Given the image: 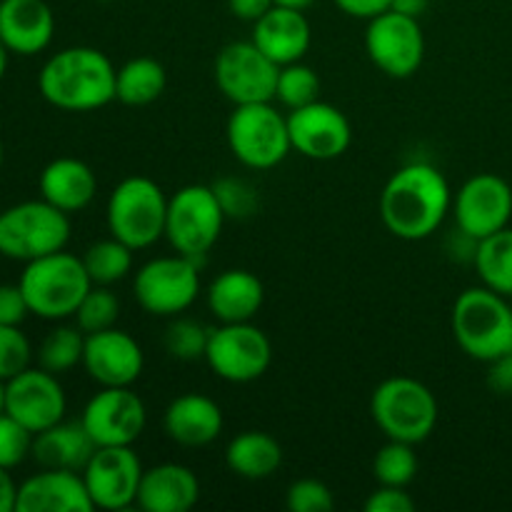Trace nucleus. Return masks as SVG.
Listing matches in <instances>:
<instances>
[{
    "label": "nucleus",
    "mask_w": 512,
    "mask_h": 512,
    "mask_svg": "<svg viewBox=\"0 0 512 512\" xmlns=\"http://www.w3.org/2000/svg\"><path fill=\"white\" fill-rule=\"evenodd\" d=\"M453 210V190L435 165L408 163L395 170L380 193V218L400 240H425Z\"/></svg>",
    "instance_id": "nucleus-1"
},
{
    "label": "nucleus",
    "mask_w": 512,
    "mask_h": 512,
    "mask_svg": "<svg viewBox=\"0 0 512 512\" xmlns=\"http://www.w3.org/2000/svg\"><path fill=\"white\" fill-rule=\"evenodd\" d=\"M113 60L90 45H73L50 55L38 73V90L53 108L90 113L115 100Z\"/></svg>",
    "instance_id": "nucleus-2"
},
{
    "label": "nucleus",
    "mask_w": 512,
    "mask_h": 512,
    "mask_svg": "<svg viewBox=\"0 0 512 512\" xmlns=\"http://www.w3.org/2000/svg\"><path fill=\"white\" fill-rule=\"evenodd\" d=\"M455 343L468 358L493 363L512 350V308L495 290L468 288L455 298L450 313Z\"/></svg>",
    "instance_id": "nucleus-3"
},
{
    "label": "nucleus",
    "mask_w": 512,
    "mask_h": 512,
    "mask_svg": "<svg viewBox=\"0 0 512 512\" xmlns=\"http://www.w3.org/2000/svg\"><path fill=\"white\" fill-rule=\"evenodd\" d=\"M18 285L28 300L30 313L43 320H65L73 318L85 293L93 288V280L83 258L58 250L25 263Z\"/></svg>",
    "instance_id": "nucleus-4"
},
{
    "label": "nucleus",
    "mask_w": 512,
    "mask_h": 512,
    "mask_svg": "<svg viewBox=\"0 0 512 512\" xmlns=\"http://www.w3.org/2000/svg\"><path fill=\"white\" fill-rule=\"evenodd\" d=\"M370 415L388 440L420 445L438 425V400L433 390L408 375H393L373 390Z\"/></svg>",
    "instance_id": "nucleus-5"
},
{
    "label": "nucleus",
    "mask_w": 512,
    "mask_h": 512,
    "mask_svg": "<svg viewBox=\"0 0 512 512\" xmlns=\"http://www.w3.org/2000/svg\"><path fill=\"white\" fill-rule=\"evenodd\" d=\"M168 195L153 178L128 175L108 195V233L133 250H145L165 238Z\"/></svg>",
    "instance_id": "nucleus-6"
},
{
    "label": "nucleus",
    "mask_w": 512,
    "mask_h": 512,
    "mask_svg": "<svg viewBox=\"0 0 512 512\" xmlns=\"http://www.w3.org/2000/svg\"><path fill=\"white\" fill-rule=\"evenodd\" d=\"M225 138L233 158L250 170L278 168L293 150L288 115L270 103L235 105L225 125Z\"/></svg>",
    "instance_id": "nucleus-7"
},
{
    "label": "nucleus",
    "mask_w": 512,
    "mask_h": 512,
    "mask_svg": "<svg viewBox=\"0 0 512 512\" xmlns=\"http://www.w3.org/2000/svg\"><path fill=\"white\" fill-rule=\"evenodd\" d=\"M70 240V215L48 200H25L0 213V255L30 263L65 250Z\"/></svg>",
    "instance_id": "nucleus-8"
},
{
    "label": "nucleus",
    "mask_w": 512,
    "mask_h": 512,
    "mask_svg": "<svg viewBox=\"0 0 512 512\" xmlns=\"http://www.w3.org/2000/svg\"><path fill=\"white\" fill-rule=\"evenodd\" d=\"M225 220L213 185H183L168 198L165 240L175 253L200 260L220 240Z\"/></svg>",
    "instance_id": "nucleus-9"
},
{
    "label": "nucleus",
    "mask_w": 512,
    "mask_h": 512,
    "mask_svg": "<svg viewBox=\"0 0 512 512\" xmlns=\"http://www.w3.org/2000/svg\"><path fill=\"white\" fill-rule=\"evenodd\" d=\"M200 260L188 255H160L138 268L133 295L140 308L155 318H175L193 308L200 295Z\"/></svg>",
    "instance_id": "nucleus-10"
},
{
    "label": "nucleus",
    "mask_w": 512,
    "mask_h": 512,
    "mask_svg": "<svg viewBox=\"0 0 512 512\" xmlns=\"http://www.w3.org/2000/svg\"><path fill=\"white\" fill-rule=\"evenodd\" d=\"M205 363L213 370L215 378L233 385L255 383L268 373L273 363V343L250 323H220L210 328Z\"/></svg>",
    "instance_id": "nucleus-11"
},
{
    "label": "nucleus",
    "mask_w": 512,
    "mask_h": 512,
    "mask_svg": "<svg viewBox=\"0 0 512 512\" xmlns=\"http://www.w3.org/2000/svg\"><path fill=\"white\" fill-rule=\"evenodd\" d=\"M365 50L375 68L388 78H413L425 60V35L420 18L385 10L368 20Z\"/></svg>",
    "instance_id": "nucleus-12"
},
{
    "label": "nucleus",
    "mask_w": 512,
    "mask_h": 512,
    "mask_svg": "<svg viewBox=\"0 0 512 512\" xmlns=\"http://www.w3.org/2000/svg\"><path fill=\"white\" fill-rule=\"evenodd\" d=\"M213 73L218 90L233 105L275 100L280 65L273 63L253 40H235L220 48Z\"/></svg>",
    "instance_id": "nucleus-13"
},
{
    "label": "nucleus",
    "mask_w": 512,
    "mask_h": 512,
    "mask_svg": "<svg viewBox=\"0 0 512 512\" xmlns=\"http://www.w3.org/2000/svg\"><path fill=\"white\" fill-rule=\"evenodd\" d=\"M143 473L145 468L133 445H110L95 448L83 468V480L95 508L118 512L138 503Z\"/></svg>",
    "instance_id": "nucleus-14"
},
{
    "label": "nucleus",
    "mask_w": 512,
    "mask_h": 512,
    "mask_svg": "<svg viewBox=\"0 0 512 512\" xmlns=\"http://www.w3.org/2000/svg\"><path fill=\"white\" fill-rule=\"evenodd\" d=\"M80 423L98 448L133 445L148 425V408L133 388H100L85 403Z\"/></svg>",
    "instance_id": "nucleus-15"
},
{
    "label": "nucleus",
    "mask_w": 512,
    "mask_h": 512,
    "mask_svg": "<svg viewBox=\"0 0 512 512\" xmlns=\"http://www.w3.org/2000/svg\"><path fill=\"white\" fill-rule=\"evenodd\" d=\"M455 228L483 240L508 228L512 218V188L495 173H478L460 185L453 198Z\"/></svg>",
    "instance_id": "nucleus-16"
},
{
    "label": "nucleus",
    "mask_w": 512,
    "mask_h": 512,
    "mask_svg": "<svg viewBox=\"0 0 512 512\" xmlns=\"http://www.w3.org/2000/svg\"><path fill=\"white\" fill-rule=\"evenodd\" d=\"M68 398L58 375L43 368H28L5 380V413L13 415L30 433H43L65 420Z\"/></svg>",
    "instance_id": "nucleus-17"
},
{
    "label": "nucleus",
    "mask_w": 512,
    "mask_h": 512,
    "mask_svg": "<svg viewBox=\"0 0 512 512\" xmlns=\"http://www.w3.org/2000/svg\"><path fill=\"white\" fill-rule=\"evenodd\" d=\"M288 130L295 153L310 160H335L353 143L348 115L325 100L290 110Z\"/></svg>",
    "instance_id": "nucleus-18"
},
{
    "label": "nucleus",
    "mask_w": 512,
    "mask_h": 512,
    "mask_svg": "<svg viewBox=\"0 0 512 512\" xmlns=\"http://www.w3.org/2000/svg\"><path fill=\"white\" fill-rule=\"evenodd\" d=\"M83 368L100 388H128L143 375L145 353L133 335L108 328L85 335Z\"/></svg>",
    "instance_id": "nucleus-19"
},
{
    "label": "nucleus",
    "mask_w": 512,
    "mask_h": 512,
    "mask_svg": "<svg viewBox=\"0 0 512 512\" xmlns=\"http://www.w3.org/2000/svg\"><path fill=\"white\" fill-rule=\"evenodd\" d=\"M95 505L78 470L43 468L18 485L15 512H93Z\"/></svg>",
    "instance_id": "nucleus-20"
},
{
    "label": "nucleus",
    "mask_w": 512,
    "mask_h": 512,
    "mask_svg": "<svg viewBox=\"0 0 512 512\" xmlns=\"http://www.w3.org/2000/svg\"><path fill=\"white\" fill-rule=\"evenodd\" d=\"M253 40L273 63L280 68L290 63H298L308 55L313 43V28L305 18V10L273 5L268 13L253 23Z\"/></svg>",
    "instance_id": "nucleus-21"
},
{
    "label": "nucleus",
    "mask_w": 512,
    "mask_h": 512,
    "mask_svg": "<svg viewBox=\"0 0 512 512\" xmlns=\"http://www.w3.org/2000/svg\"><path fill=\"white\" fill-rule=\"evenodd\" d=\"M55 15L45 0H0V40L10 55H38L53 43Z\"/></svg>",
    "instance_id": "nucleus-22"
},
{
    "label": "nucleus",
    "mask_w": 512,
    "mask_h": 512,
    "mask_svg": "<svg viewBox=\"0 0 512 512\" xmlns=\"http://www.w3.org/2000/svg\"><path fill=\"white\" fill-rule=\"evenodd\" d=\"M223 410L203 393H185L170 400L163 413V430L175 445L205 448L223 433Z\"/></svg>",
    "instance_id": "nucleus-23"
},
{
    "label": "nucleus",
    "mask_w": 512,
    "mask_h": 512,
    "mask_svg": "<svg viewBox=\"0 0 512 512\" xmlns=\"http://www.w3.org/2000/svg\"><path fill=\"white\" fill-rule=\"evenodd\" d=\"M205 303L218 323H250L265 303L263 280L243 268L223 270L205 290Z\"/></svg>",
    "instance_id": "nucleus-24"
},
{
    "label": "nucleus",
    "mask_w": 512,
    "mask_h": 512,
    "mask_svg": "<svg viewBox=\"0 0 512 512\" xmlns=\"http://www.w3.org/2000/svg\"><path fill=\"white\" fill-rule=\"evenodd\" d=\"M200 500V480L188 465L160 463L143 473L138 508L145 512H188Z\"/></svg>",
    "instance_id": "nucleus-25"
},
{
    "label": "nucleus",
    "mask_w": 512,
    "mask_h": 512,
    "mask_svg": "<svg viewBox=\"0 0 512 512\" xmlns=\"http://www.w3.org/2000/svg\"><path fill=\"white\" fill-rule=\"evenodd\" d=\"M40 198L73 215L88 208L98 193V178L93 168L80 158H55L43 168L38 178Z\"/></svg>",
    "instance_id": "nucleus-26"
},
{
    "label": "nucleus",
    "mask_w": 512,
    "mask_h": 512,
    "mask_svg": "<svg viewBox=\"0 0 512 512\" xmlns=\"http://www.w3.org/2000/svg\"><path fill=\"white\" fill-rule=\"evenodd\" d=\"M98 445L83 428V423H68L60 420L53 428L35 433L33 438V460L40 468H60V470H78L88 465L90 455L95 453Z\"/></svg>",
    "instance_id": "nucleus-27"
},
{
    "label": "nucleus",
    "mask_w": 512,
    "mask_h": 512,
    "mask_svg": "<svg viewBox=\"0 0 512 512\" xmlns=\"http://www.w3.org/2000/svg\"><path fill=\"white\" fill-rule=\"evenodd\" d=\"M225 465L243 480H268L283 465V445L263 430H245L225 448Z\"/></svg>",
    "instance_id": "nucleus-28"
},
{
    "label": "nucleus",
    "mask_w": 512,
    "mask_h": 512,
    "mask_svg": "<svg viewBox=\"0 0 512 512\" xmlns=\"http://www.w3.org/2000/svg\"><path fill=\"white\" fill-rule=\"evenodd\" d=\"M168 88V73L163 63L148 55L125 60L115 75V100L130 108L150 105L160 98Z\"/></svg>",
    "instance_id": "nucleus-29"
},
{
    "label": "nucleus",
    "mask_w": 512,
    "mask_h": 512,
    "mask_svg": "<svg viewBox=\"0 0 512 512\" xmlns=\"http://www.w3.org/2000/svg\"><path fill=\"white\" fill-rule=\"evenodd\" d=\"M473 265L485 288L512 298V228L478 240Z\"/></svg>",
    "instance_id": "nucleus-30"
},
{
    "label": "nucleus",
    "mask_w": 512,
    "mask_h": 512,
    "mask_svg": "<svg viewBox=\"0 0 512 512\" xmlns=\"http://www.w3.org/2000/svg\"><path fill=\"white\" fill-rule=\"evenodd\" d=\"M133 253V248L110 235V238L98 240L85 250L83 265L93 285H110L113 288L115 283L133 273Z\"/></svg>",
    "instance_id": "nucleus-31"
},
{
    "label": "nucleus",
    "mask_w": 512,
    "mask_h": 512,
    "mask_svg": "<svg viewBox=\"0 0 512 512\" xmlns=\"http://www.w3.org/2000/svg\"><path fill=\"white\" fill-rule=\"evenodd\" d=\"M85 333L78 325H55L38 348V368L53 375L70 373L83 365Z\"/></svg>",
    "instance_id": "nucleus-32"
},
{
    "label": "nucleus",
    "mask_w": 512,
    "mask_h": 512,
    "mask_svg": "<svg viewBox=\"0 0 512 512\" xmlns=\"http://www.w3.org/2000/svg\"><path fill=\"white\" fill-rule=\"evenodd\" d=\"M418 453L415 445L403 440H388L373 458V475L378 485H395V488H408L418 475Z\"/></svg>",
    "instance_id": "nucleus-33"
},
{
    "label": "nucleus",
    "mask_w": 512,
    "mask_h": 512,
    "mask_svg": "<svg viewBox=\"0 0 512 512\" xmlns=\"http://www.w3.org/2000/svg\"><path fill=\"white\" fill-rule=\"evenodd\" d=\"M75 325L83 330L85 335L100 333V330L115 328L120 318V298L113 293L110 285H93L85 293L83 303L75 310Z\"/></svg>",
    "instance_id": "nucleus-34"
},
{
    "label": "nucleus",
    "mask_w": 512,
    "mask_h": 512,
    "mask_svg": "<svg viewBox=\"0 0 512 512\" xmlns=\"http://www.w3.org/2000/svg\"><path fill=\"white\" fill-rule=\"evenodd\" d=\"M275 100L285 105L288 110L303 108V105L320 100V78L308 63L298 60V63L283 65L278 73V90H275Z\"/></svg>",
    "instance_id": "nucleus-35"
},
{
    "label": "nucleus",
    "mask_w": 512,
    "mask_h": 512,
    "mask_svg": "<svg viewBox=\"0 0 512 512\" xmlns=\"http://www.w3.org/2000/svg\"><path fill=\"white\" fill-rule=\"evenodd\" d=\"M210 328L193 318H183L175 315L170 320L168 330H165V350L170 358L183 360V363H195V360H205V350H208Z\"/></svg>",
    "instance_id": "nucleus-36"
},
{
    "label": "nucleus",
    "mask_w": 512,
    "mask_h": 512,
    "mask_svg": "<svg viewBox=\"0 0 512 512\" xmlns=\"http://www.w3.org/2000/svg\"><path fill=\"white\" fill-rule=\"evenodd\" d=\"M215 198H218L220 208H223L225 218H238L245 220L250 215L258 213L260 208V195L255 185H250L245 178H233V175H225V178L215 180L213 183Z\"/></svg>",
    "instance_id": "nucleus-37"
},
{
    "label": "nucleus",
    "mask_w": 512,
    "mask_h": 512,
    "mask_svg": "<svg viewBox=\"0 0 512 512\" xmlns=\"http://www.w3.org/2000/svg\"><path fill=\"white\" fill-rule=\"evenodd\" d=\"M33 348L20 325H0V380H10L30 368Z\"/></svg>",
    "instance_id": "nucleus-38"
},
{
    "label": "nucleus",
    "mask_w": 512,
    "mask_h": 512,
    "mask_svg": "<svg viewBox=\"0 0 512 512\" xmlns=\"http://www.w3.org/2000/svg\"><path fill=\"white\" fill-rule=\"evenodd\" d=\"M33 438L35 435L13 415L0 413V468H18L33 453Z\"/></svg>",
    "instance_id": "nucleus-39"
},
{
    "label": "nucleus",
    "mask_w": 512,
    "mask_h": 512,
    "mask_svg": "<svg viewBox=\"0 0 512 512\" xmlns=\"http://www.w3.org/2000/svg\"><path fill=\"white\" fill-rule=\"evenodd\" d=\"M290 512H330L335 508L333 490L318 478H300L285 493Z\"/></svg>",
    "instance_id": "nucleus-40"
},
{
    "label": "nucleus",
    "mask_w": 512,
    "mask_h": 512,
    "mask_svg": "<svg viewBox=\"0 0 512 512\" xmlns=\"http://www.w3.org/2000/svg\"><path fill=\"white\" fill-rule=\"evenodd\" d=\"M415 500L405 488L395 485H378L365 500V512H413Z\"/></svg>",
    "instance_id": "nucleus-41"
},
{
    "label": "nucleus",
    "mask_w": 512,
    "mask_h": 512,
    "mask_svg": "<svg viewBox=\"0 0 512 512\" xmlns=\"http://www.w3.org/2000/svg\"><path fill=\"white\" fill-rule=\"evenodd\" d=\"M30 315L20 285H0V325H20Z\"/></svg>",
    "instance_id": "nucleus-42"
},
{
    "label": "nucleus",
    "mask_w": 512,
    "mask_h": 512,
    "mask_svg": "<svg viewBox=\"0 0 512 512\" xmlns=\"http://www.w3.org/2000/svg\"><path fill=\"white\" fill-rule=\"evenodd\" d=\"M345 15L358 20H370L375 15L385 13V10L393 8V0H333Z\"/></svg>",
    "instance_id": "nucleus-43"
},
{
    "label": "nucleus",
    "mask_w": 512,
    "mask_h": 512,
    "mask_svg": "<svg viewBox=\"0 0 512 512\" xmlns=\"http://www.w3.org/2000/svg\"><path fill=\"white\" fill-rule=\"evenodd\" d=\"M488 385L493 393L498 395H512V350L510 353L500 355L498 360L488 363Z\"/></svg>",
    "instance_id": "nucleus-44"
},
{
    "label": "nucleus",
    "mask_w": 512,
    "mask_h": 512,
    "mask_svg": "<svg viewBox=\"0 0 512 512\" xmlns=\"http://www.w3.org/2000/svg\"><path fill=\"white\" fill-rule=\"evenodd\" d=\"M275 5V0H228V10L238 20L245 23H255V20L263 18L270 8Z\"/></svg>",
    "instance_id": "nucleus-45"
},
{
    "label": "nucleus",
    "mask_w": 512,
    "mask_h": 512,
    "mask_svg": "<svg viewBox=\"0 0 512 512\" xmlns=\"http://www.w3.org/2000/svg\"><path fill=\"white\" fill-rule=\"evenodd\" d=\"M15 498H18V485L10 478V470L0 468V512H15Z\"/></svg>",
    "instance_id": "nucleus-46"
},
{
    "label": "nucleus",
    "mask_w": 512,
    "mask_h": 512,
    "mask_svg": "<svg viewBox=\"0 0 512 512\" xmlns=\"http://www.w3.org/2000/svg\"><path fill=\"white\" fill-rule=\"evenodd\" d=\"M430 0H393V10L405 15H413V18H420V15L428 10Z\"/></svg>",
    "instance_id": "nucleus-47"
},
{
    "label": "nucleus",
    "mask_w": 512,
    "mask_h": 512,
    "mask_svg": "<svg viewBox=\"0 0 512 512\" xmlns=\"http://www.w3.org/2000/svg\"><path fill=\"white\" fill-rule=\"evenodd\" d=\"M315 0H275V5H285V8H298V10H308Z\"/></svg>",
    "instance_id": "nucleus-48"
},
{
    "label": "nucleus",
    "mask_w": 512,
    "mask_h": 512,
    "mask_svg": "<svg viewBox=\"0 0 512 512\" xmlns=\"http://www.w3.org/2000/svg\"><path fill=\"white\" fill-rule=\"evenodd\" d=\"M8 48L3 45V40H0V80H3L5 70H8Z\"/></svg>",
    "instance_id": "nucleus-49"
},
{
    "label": "nucleus",
    "mask_w": 512,
    "mask_h": 512,
    "mask_svg": "<svg viewBox=\"0 0 512 512\" xmlns=\"http://www.w3.org/2000/svg\"><path fill=\"white\" fill-rule=\"evenodd\" d=\"M0 413H5V383L0 380Z\"/></svg>",
    "instance_id": "nucleus-50"
},
{
    "label": "nucleus",
    "mask_w": 512,
    "mask_h": 512,
    "mask_svg": "<svg viewBox=\"0 0 512 512\" xmlns=\"http://www.w3.org/2000/svg\"><path fill=\"white\" fill-rule=\"evenodd\" d=\"M3 155H5L3 153V143H0V168H3Z\"/></svg>",
    "instance_id": "nucleus-51"
},
{
    "label": "nucleus",
    "mask_w": 512,
    "mask_h": 512,
    "mask_svg": "<svg viewBox=\"0 0 512 512\" xmlns=\"http://www.w3.org/2000/svg\"><path fill=\"white\" fill-rule=\"evenodd\" d=\"M98 3H113V0H98Z\"/></svg>",
    "instance_id": "nucleus-52"
}]
</instances>
